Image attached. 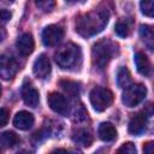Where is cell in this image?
<instances>
[{"mask_svg": "<svg viewBox=\"0 0 154 154\" xmlns=\"http://www.w3.org/2000/svg\"><path fill=\"white\" fill-rule=\"evenodd\" d=\"M0 95H1V85H0Z\"/></svg>", "mask_w": 154, "mask_h": 154, "instance_id": "cell-31", "label": "cell"}, {"mask_svg": "<svg viewBox=\"0 0 154 154\" xmlns=\"http://www.w3.org/2000/svg\"><path fill=\"white\" fill-rule=\"evenodd\" d=\"M11 17H12V14H11L10 11H7V10H1V8H0V25H1V24H6V23L11 19Z\"/></svg>", "mask_w": 154, "mask_h": 154, "instance_id": "cell-26", "label": "cell"}, {"mask_svg": "<svg viewBox=\"0 0 154 154\" xmlns=\"http://www.w3.org/2000/svg\"><path fill=\"white\" fill-rule=\"evenodd\" d=\"M147 94V89L143 84H129L123 93V103L128 107H135L141 103Z\"/></svg>", "mask_w": 154, "mask_h": 154, "instance_id": "cell-5", "label": "cell"}, {"mask_svg": "<svg viewBox=\"0 0 154 154\" xmlns=\"http://www.w3.org/2000/svg\"><path fill=\"white\" fill-rule=\"evenodd\" d=\"M143 152L144 153H152L153 152V142H147L143 146Z\"/></svg>", "mask_w": 154, "mask_h": 154, "instance_id": "cell-27", "label": "cell"}, {"mask_svg": "<svg viewBox=\"0 0 154 154\" xmlns=\"http://www.w3.org/2000/svg\"><path fill=\"white\" fill-rule=\"evenodd\" d=\"M47 101H48V106L51 107V109L54 111L55 113H58L60 116H67L69 114L70 106H69V102L64 95H61L57 91H53L48 95Z\"/></svg>", "mask_w": 154, "mask_h": 154, "instance_id": "cell-8", "label": "cell"}, {"mask_svg": "<svg viewBox=\"0 0 154 154\" xmlns=\"http://www.w3.org/2000/svg\"><path fill=\"white\" fill-rule=\"evenodd\" d=\"M67 1H70V2H75V1H78V0H67Z\"/></svg>", "mask_w": 154, "mask_h": 154, "instance_id": "cell-30", "label": "cell"}, {"mask_svg": "<svg viewBox=\"0 0 154 154\" xmlns=\"http://www.w3.org/2000/svg\"><path fill=\"white\" fill-rule=\"evenodd\" d=\"M81 49L73 43H66L55 52V61L61 69H71L81 60Z\"/></svg>", "mask_w": 154, "mask_h": 154, "instance_id": "cell-3", "label": "cell"}, {"mask_svg": "<svg viewBox=\"0 0 154 154\" xmlns=\"http://www.w3.org/2000/svg\"><path fill=\"white\" fill-rule=\"evenodd\" d=\"M22 99L25 102V105L30 107H36L38 105V101H40L38 91L29 81H25L22 85Z\"/></svg>", "mask_w": 154, "mask_h": 154, "instance_id": "cell-9", "label": "cell"}, {"mask_svg": "<svg viewBox=\"0 0 154 154\" xmlns=\"http://www.w3.org/2000/svg\"><path fill=\"white\" fill-rule=\"evenodd\" d=\"M1 2H4V4H12L14 0H0Z\"/></svg>", "mask_w": 154, "mask_h": 154, "instance_id": "cell-29", "label": "cell"}, {"mask_svg": "<svg viewBox=\"0 0 154 154\" xmlns=\"http://www.w3.org/2000/svg\"><path fill=\"white\" fill-rule=\"evenodd\" d=\"M99 137L103 141V142H112L116 140L117 137V130L113 126V124L108 123V122H103L100 124L99 126Z\"/></svg>", "mask_w": 154, "mask_h": 154, "instance_id": "cell-14", "label": "cell"}, {"mask_svg": "<svg viewBox=\"0 0 154 154\" xmlns=\"http://www.w3.org/2000/svg\"><path fill=\"white\" fill-rule=\"evenodd\" d=\"M64 37V29L60 25L52 24L43 29L42 31V42L46 46H55L58 45Z\"/></svg>", "mask_w": 154, "mask_h": 154, "instance_id": "cell-7", "label": "cell"}, {"mask_svg": "<svg viewBox=\"0 0 154 154\" xmlns=\"http://www.w3.org/2000/svg\"><path fill=\"white\" fill-rule=\"evenodd\" d=\"M35 4L43 12H51L55 6V0H35Z\"/></svg>", "mask_w": 154, "mask_h": 154, "instance_id": "cell-23", "label": "cell"}, {"mask_svg": "<svg viewBox=\"0 0 154 154\" xmlns=\"http://www.w3.org/2000/svg\"><path fill=\"white\" fill-rule=\"evenodd\" d=\"M149 116L146 114V111L135 114L129 122V132L132 135H141L147 126V118Z\"/></svg>", "mask_w": 154, "mask_h": 154, "instance_id": "cell-10", "label": "cell"}, {"mask_svg": "<svg viewBox=\"0 0 154 154\" xmlns=\"http://www.w3.org/2000/svg\"><path fill=\"white\" fill-rule=\"evenodd\" d=\"M140 35L147 47L152 51L153 49V42H154V35H153V29L149 25H141L140 26Z\"/></svg>", "mask_w": 154, "mask_h": 154, "instance_id": "cell-19", "label": "cell"}, {"mask_svg": "<svg viewBox=\"0 0 154 154\" xmlns=\"http://www.w3.org/2000/svg\"><path fill=\"white\" fill-rule=\"evenodd\" d=\"M131 82V77H130V72L125 66H122L118 70L117 73V83L120 88H126Z\"/></svg>", "mask_w": 154, "mask_h": 154, "instance_id": "cell-20", "label": "cell"}, {"mask_svg": "<svg viewBox=\"0 0 154 154\" xmlns=\"http://www.w3.org/2000/svg\"><path fill=\"white\" fill-rule=\"evenodd\" d=\"M114 30H116V34L118 36H120V37H126L129 35V31H130L129 24H128V22L125 19H119L117 22L116 26H114Z\"/></svg>", "mask_w": 154, "mask_h": 154, "instance_id": "cell-21", "label": "cell"}, {"mask_svg": "<svg viewBox=\"0 0 154 154\" xmlns=\"http://www.w3.org/2000/svg\"><path fill=\"white\" fill-rule=\"evenodd\" d=\"M20 138L13 131H5L0 135V146L4 148H13L14 146L19 144Z\"/></svg>", "mask_w": 154, "mask_h": 154, "instance_id": "cell-17", "label": "cell"}, {"mask_svg": "<svg viewBox=\"0 0 154 154\" xmlns=\"http://www.w3.org/2000/svg\"><path fill=\"white\" fill-rule=\"evenodd\" d=\"M60 87L64 89V91L71 96H77L81 90V84L78 82L71 81V79H61L59 82Z\"/></svg>", "mask_w": 154, "mask_h": 154, "instance_id": "cell-18", "label": "cell"}, {"mask_svg": "<svg viewBox=\"0 0 154 154\" xmlns=\"http://www.w3.org/2000/svg\"><path fill=\"white\" fill-rule=\"evenodd\" d=\"M32 71H34V75L37 78H46L49 75V72H51V61L47 58V55L41 54L34 61Z\"/></svg>", "mask_w": 154, "mask_h": 154, "instance_id": "cell-11", "label": "cell"}, {"mask_svg": "<svg viewBox=\"0 0 154 154\" xmlns=\"http://www.w3.org/2000/svg\"><path fill=\"white\" fill-rule=\"evenodd\" d=\"M116 52H117V45L113 43L112 41L105 38L96 42L91 49V59L94 66L97 67L99 70H103Z\"/></svg>", "mask_w": 154, "mask_h": 154, "instance_id": "cell-2", "label": "cell"}, {"mask_svg": "<svg viewBox=\"0 0 154 154\" xmlns=\"http://www.w3.org/2000/svg\"><path fill=\"white\" fill-rule=\"evenodd\" d=\"M19 70V65L17 60L8 55V54H1L0 55V77L5 81L12 79L16 73Z\"/></svg>", "mask_w": 154, "mask_h": 154, "instance_id": "cell-6", "label": "cell"}, {"mask_svg": "<svg viewBox=\"0 0 154 154\" xmlns=\"http://www.w3.org/2000/svg\"><path fill=\"white\" fill-rule=\"evenodd\" d=\"M8 117H10V113L7 109L5 108H0V128L5 126L8 122Z\"/></svg>", "mask_w": 154, "mask_h": 154, "instance_id": "cell-25", "label": "cell"}, {"mask_svg": "<svg viewBox=\"0 0 154 154\" xmlns=\"http://www.w3.org/2000/svg\"><path fill=\"white\" fill-rule=\"evenodd\" d=\"M134 60H135L137 71L143 76H149L152 67H150V61L147 58V55L142 52H137V53H135Z\"/></svg>", "mask_w": 154, "mask_h": 154, "instance_id": "cell-15", "label": "cell"}, {"mask_svg": "<svg viewBox=\"0 0 154 154\" xmlns=\"http://www.w3.org/2000/svg\"><path fill=\"white\" fill-rule=\"evenodd\" d=\"M109 13L106 8L93 10L79 16L76 20V31L83 37H90L103 30L108 22Z\"/></svg>", "mask_w": 154, "mask_h": 154, "instance_id": "cell-1", "label": "cell"}, {"mask_svg": "<svg viewBox=\"0 0 154 154\" xmlns=\"http://www.w3.org/2000/svg\"><path fill=\"white\" fill-rule=\"evenodd\" d=\"M34 116L30 113V112H26V111H20L18 112L14 118H13V125L19 129V130H29L32 125H34Z\"/></svg>", "mask_w": 154, "mask_h": 154, "instance_id": "cell-13", "label": "cell"}, {"mask_svg": "<svg viewBox=\"0 0 154 154\" xmlns=\"http://www.w3.org/2000/svg\"><path fill=\"white\" fill-rule=\"evenodd\" d=\"M72 140L76 144L82 146V147H89L93 143V135L89 130L87 129H78L77 131L73 132Z\"/></svg>", "mask_w": 154, "mask_h": 154, "instance_id": "cell-16", "label": "cell"}, {"mask_svg": "<svg viewBox=\"0 0 154 154\" xmlns=\"http://www.w3.org/2000/svg\"><path fill=\"white\" fill-rule=\"evenodd\" d=\"M118 153H129V154H136V147L131 142H126L122 144V147L118 148Z\"/></svg>", "mask_w": 154, "mask_h": 154, "instance_id": "cell-24", "label": "cell"}, {"mask_svg": "<svg viewBox=\"0 0 154 154\" xmlns=\"http://www.w3.org/2000/svg\"><path fill=\"white\" fill-rule=\"evenodd\" d=\"M16 46H17L18 52L22 55L26 57V55L31 54L32 51H34V47H35V42H34V38H32V35L29 34V32L22 34L18 37V40L16 42Z\"/></svg>", "mask_w": 154, "mask_h": 154, "instance_id": "cell-12", "label": "cell"}, {"mask_svg": "<svg viewBox=\"0 0 154 154\" xmlns=\"http://www.w3.org/2000/svg\"><path fill=\"white\" fill-rule=\"evenodd\" d=\"M5 38H6V30L2 26H0V42H2Z\"/></svg>", "mask_w": 154, "mask_h": 154, "instance_id": "cell-28", "label": "cell"}, {"mask_svg": "<svg viewBox=\"0 0 154 154\" xmlns=\"http://www.w3.org/2000/svg\"><path fill=\"white\" fill-rule=\"evenodd\" d=\"M90 103L96 112H102L108 108L113 101V94L109 89L103 87H95L89 94Z\"/></svg>", "mask_w": 154, "mask_h": 154, "instance_id": "cell-4", "label": "cell"}, {"mask_svg": "<svg viewBox=\"0 0 154 154\" xmlns=\"http://www.w3.org/2000/svg\"><path fill=\"white\" fill-rule=\"evenodd\" d=\"M141 11L147 17H153L154 13V0H141Z\"/></svg>", "mask_w": 154, "mask_h": 154, "instance_id": "cell-22", "label": "cell"}]
</instances>
